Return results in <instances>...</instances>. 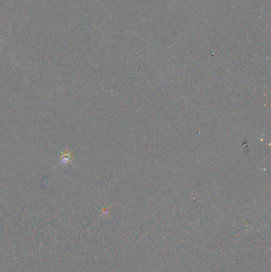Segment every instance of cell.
<instances>
[{"label":"cell","mask_w":271,"mask_h":272,"mask_svg":"<svg viewBox=\"0 0 271 272\" xmlns=\"http://www.w3.org/2000/svg\"><path fill=\"white\" fill-rule=\"evenodd\" d=\"M61 162L60 163H63V164H66V163H68V162H70L72 161V152H65V153H62V155H61Z\"/></svg>","instance_id":"cell-1"}]
</instances>
